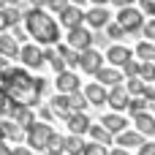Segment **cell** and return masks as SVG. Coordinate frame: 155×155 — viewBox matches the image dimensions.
I'll return each mask as SVG.
<instances>
[{"instance_id": "6da1fadb", "label": "cell", "mask_w": 155, "mask_h": 155, "mask_svg": "<svg viewBox=\"0 0 155 155\" xmlns=\"http://www.w3.org/2000/svg\"><path fill=\"white\" fill-rule=\"evenodd\" d=\"M0 87L8 98V104L14 106H35L41 101V93H44V79H35L30 76L25 68H5L0 74Z\"/></svg>"}, {"instance_id": "7a4b0ae2", "label": "cell", "mask_w": 155, "mask_h": 155, "mask_svg": "<svg viewBox=\"0 0 155 155\" xmlns=\"http://www.w3.org/2000/svg\"><path fill=\"white\" fill-rule=\"evenodd\" d=\"M25 27H27L30 38H35L38 44H46V46L57 44V38H60L57 22H54L44 8H30V11H25Z\"/></svg>"}, {"instance_id": "3957f363", "label": "cell", "mask_w": 155, "mask_h": 155, "mask_svg": "<svg viewBox=\"0 0 155 155\" xmlns=\"http://www.w3.org/2000/svg\"><path fill=\"white\" fill-rule=\"evenodd\" d=\"M52 136H54V131H52L49 123H33L27 128V147L30 150H46Z\"/></svg>"}, {"instance_id": "277c9868", "label": "cell", "mask_w": 155, "mask_h": 155, "mask_svg": "<svg viewBox=\"0 0 155 155\" xmlns=\"http://www.w3.org/2000/svg\"><path fill=\"white\" fill-rule=\"evenodd\" d=\"M117 25H120L125 33H136V30H142V27H144V14H142V8H134V5L120 8V14H117Z\"/></svg>"}, {"instance_id": "5b68a950", "label": "cell", "mask_w": 155, "mask_h": 155, "mask_svg": "<svg viewBox=\"0 0 155 155\" xmlns=\"http://www.w3.org/2000/svg\"><path fill=\"white\" fill-rule=\"evenodd\" d=\"M79 68H82L84 74L95 76V74L104 68V57H101V52H98V49H84V52H79Z\"/></svg>"}, {"instance_id": "8992f818", "label": "cell", "mask_w": 155, "mask_h": 155, "mask_svg": "<svg viewBox=\"0 0 155 155\" xmlns=\"http://www.w3.org/2000/svg\"><path fill=\"white\" fill-rule=\"evenodd\" d=\"M65 41H68L65 46L84 52V49H90V41H93V35H90V30H87V27H74V30H68V38H65Z\"/></svg>"}, {"instance_id": "52a82bcc", "label": "cell", "mask_w": 155, "mask_h": 155, "mask_svg": "<svg viewBox=\"0 0 155 155\" xmlns=\"http://www.w3.org/2000/svg\"><path fill=\"white\" fill-rule=\"evenodd\" d=\"M106 60L112 63V68H123L128 60H131V49L128 46H120V44H112L106 49Z\"/></svg>"}, {"instance_id": "ba28073f", "label": "cell", "mask_w": 155, "mask_h": 155, "mask_svg": "<svg viewBox=\"0 0 155 155\" xmlns=\"http://www.w3.org/2000/svg\"><path fill=\"white\" fill-rule=\"evenodd\" d=\"M19 57H22V63H25L27 68H38V65L44 63V52H41L38 46H33V44H25V46L19 49Z\"/></svg>"}, {"instance_id": "9c48e42d", "label": "cell", "mask_w": 155, "mask_h": 155, "mask_svg": "<svg viewBox=\"0 0 155 155\" xmlns=\"http://www.w3.org/2000/svg\"><path fill=\"white\" fill-rule=\"evenodd\" d=\"M60 22H63V27H65V30L82 27V22H84V14L79 11V5H68V8L60 14Z\"/></svg>"}, {"instance_id": "30bf717a", "label": "cell", "mask_w": 155, "mask_h": 155, "mask_svg": "<svg viewBox=\"0 0 155 155\" xmlns=\"http://www.w3.org/2000/svg\"><path fill=\"white\" fill-rule=\"evenodd\" d=\"M5 109H8L11 114H14V123H16L19 128H25V131H27V128H30V125L35 123V117H33V112H30L27 106H14V104H8Z\"/></svg>"}, {"instance_id": "8fae6325", "label": "cell", "mask_w": 155, "mask_h": 155, "mask_svg": "<svg viewBox=\"0 0 155 155\" xmlns=\"http://www.w3.org/2000/svg\"><path fill=\"white\" fill-rule=\"evenodd\" d=\"M57 90H60L63 95L79 93V79H76V74H71V71H63V74H57Z\"/></svg>"}, {"instance_id": "7c38bea8", "label": "cell", "mask_w": 155, "mask_h": 155, "mask_svg": "<svg viewBox=\"0 0 155 155\" xmlns=\"http://www.w3.org/2000/svg\"><path fill=\"white\" fill-rule=\"evenodd\" d=\"M109 19H112V14H109L106 8H101V5L90 8V14H84V22H87L90 27H106Z\"/></svg>"}, {"instance_id": "4fadbf2b", "label": "cell", "mask_w": 155, "mask_h": 155, "mask_svg": "<svg viewBox=\"0 0 155 155\" xmlns=\"http://www.w3.org/2000/svg\"><path fill=\"white\" fill-rule=\"evenodd\" d=\"M68 128H71L74 136H82V134L90 131V117H87L84 112H74V114L68 117Z\"/></svg>"}, {"instance_id": "5bb4252c", "label": "cell", "mask_w": 155, "mask_h": 155, "mask_svg": "<svg viewBox=\"0 0 155 155\" xmlns=\"http://www.w3.org/2000/svg\"><path fill=\"white\" fill-rule=\"evenodd\" d=\"M134 131H139L142 136H147V134H155V114L150 112H142V114H134Z\"/></svg>"}, {"instance_id": "9a60e30c", "label": "cell", "mask_w": 155, "mask_h": 155, "mask_svg": "<svg viewBox=\"0 0 155 155\" xmlns=\"http://www.w3.org/2000/svg\"><path fill=\"white\" fill-rule=\"evenodd\" d=\"M106 101L112 104V109H128V101H131V95H128V90L125 87H112L109 90V95H106Z\"/></svg>"}, {"instance_id": "2e32d148", "label": "cell", "mask_w": 155, "mask_h": 155, "mask_svg": "<svg viewBox=\"0 0 155 155\" xmlns=\"http://www.w3.org/2000/svg\"><path fill=\"white\" fill-rule=\"evenodd\" d=\"M19 16H22V11H19L16 5H3V8H0V30L16 27V25H19Z\"/></svg>"}, {"instance_id": "e0dca14e", "label": "cell", "mask_w": 155, "mask_h": 155, "mask_svg": "<svg viewBox=\"0 0 155 155\" xmlns=\"http://www.w3.org/2000/svg\"><path fill=\"white\" fill-rule=\"evenodd\" d=\"M95 82H98V84H109V87H117V84L123 82V74H120L117 68H106V65H104V68L95 74Z\"/></svg>"}, {"instance_id": "ac0fdd59", "label": "cell", "mask_w": 155, "mask_h": 155, "mask_svg": "<svg viewBox=\"0 0 155 155\" xmlns=\"http://www.w3.org/2000/svg\"><path fill=\"white\" fill-rule=\"evenodd\" d=\"M106 90H104V84H98V82H90L87 87H84V98H87V104H106Z\"/></svg>"}, {"instance_id": "d6986e66", "label": "cell", "mask_w": 155, "mask_h": 155, "mask_svg": "<svg viewBox=\"0 0 155 155\" xmlns=\"http://www.w3.org/2000/svg\"><path fill=\"white\" fill-rule=\"evenodd\" d=\"M101 125H104L112 136H120V134L125 131V125H128V123H125V117H120V114H106V117L101 120Z\"/></svg>"}, {"instance_id": "ffe728a7", "label": "cell", "mask_w": 155, "mask_h": 155, "mask_svg": "<svg viewBox=\"0 0 155 155\" xmlns=\"http://www.w3.org/2000/svg\"><path fill=\"white\" fill-rule=\"evenodd\" d=\"M117 144H120L123 150H128V147H142V144H144V136H142L139 131H123V134L117 136Z\"/></svg>"}, {"instance_id": "44dd1931", "label": "cell", "mask_w": 155, "mask_h": 155, "mask_svg": "<svg viewBox=\"0 0 155 155\" xmlns=\"http://www.w3.org/2000/svg\"><path fill=\"white\" fill-rule=\"evenodd\" d=\"M52 112H54L57 117L68 120V117L74 114V109H71V101H68V95H57V98H52Z\"/></svg>"}, {"instance_id": "7402d4cb", "label": "cell", "mask_w": 155, "mask_h": 155, "mask_svg": "<svg viewBox=\"0 0 155 155\" xmlns=\"http://www.w3.org/2000/svg\"><path fill=\"white\" fill-rule=\"evenodd\" d=\"M3 139L19 142V139H22V128H19L14 120H0V142H3Z\"/></svg>"}, {"instance_id": "603a6c76", "label": "cell", "mask_w": 155, "mask_h": 155, "mask_svg": "<svg viewBox=\"0 0 155 155\" xmlns=\"http://www.w3.org/2000/svg\"><path fill=\"white\" fill-rule=\"evenodd\" d=\"M0 54H3L5 60L19 54V46H16V38H14V35H5V33H0Z\"/></svg>"}, {"instance_id": "cb8c5ba5", "label": "cell", "mask_w": 155, "mask_h": 155, "mask_svg": "<svg viewBox=\"0 0 155 155\" xmlns=\"http://www.w3.org/2000/svg\"><path fill=\"white\" fill-rule=\"evenodd\" d=\"M136 57H139L142 63H155V44L153 41H142V44L136 46Z\"/></svg>"}, {"instance_id": "d4e9b609", "label": "cell", "mask_w": 155, "mask_h": 155, "mask_svg": "<svg viewBox=\"0 0 155 155\" xmlns=\"http://www.w3.org/2000/svg\"><path fill=\"white\" fill-rule=\"evenodd\" d=\"M65 153L68 155H82L84 153V142H82V136H65Z\"/></svg>"}, {"instance_id": "484cf974", "label": "cell", "mask_w": 155, "mask_h": 155, "mask_svg": "<svg viewBox=\"0 0 155 155\" xmlns=\"http://www.w3.org/2000/svg\"><path fill=\"white\" fill-rule=\"evenodd\" d=\"M63 60H65V65L68 68H76L79 65V52L76 49H71V46H60V52H57Z\"/></svg>"}, {"instance_id": "4316f807", "label": "cell", "mask_w": 155, "mask_h": 155, "mask_svg": "<svg viewBox=\"0 0 155 155\" xmlns=\"http://www.w3.org/2000/svg\"><path fill=\"white\" fill-rule=\"evenodd\" d=\"M144 87H147V82H144L142 76H131V79H128V84H125L128 95H134V98H136V95H142V93H144Z\"/></svg>"}, {"instance_id": "83f0119b", "label": "cell", "mask_w": 155, "mask_h": 155, "mask_svg": "<svg viewBox=\"0 0 155 155\" xmlns=\"http://www.w3.org/2000/svg\"><path fill=\"white\" fill-rule=\"evenodd\" d=\"M90 136H93L98 144H109V142H112V134H109L104 125H90Z\"/></svg>"}, {"instance_id": "f1b7e54d", "label": "cell", "mask_w": 155, "mask_h": 155, "mask_svg": "<svg viewBox=\"0 0 155 155\" xmlns=\"http://www.w3.org/2000/svg\"><path fill=\"white\" fill-rule=\"evenodd\" d=\"M68 101H71V109H74V112H84V106H87L84 93H71V95H68Z\"/></svg>"}, {"instance_id": "f546056e", "label": "cell", "mask_w": 155, "mask_h": 155, "mask_svg": "<svg viewBox=\"0 0 155 155\" xmlns=\"http://www.w3.org/2000/svg\"><path fill=\"white\" fill-rule=\"evenodd\" d=\"M147 106H150V104H147L142 95H136V98H131V101H128V109H131V114H142V112H147Z\"/></svg>"}, {"instance_id": "4dcf8cb0", "label": "cell", "mask_w": 155, "mask_h": 155, "mask_svg": "<svg viewBox=\"0 0 155 155\" xmlns=\"http://www.w3.org/2000/svg\"><path fill=\"white\" fill-rule=\"evenodd\" d=\"M82 155H109V147L98 144V142H90V144H84V153Z\"/></svg>"}, {"instance_id": "1f68e13d", "label": "cell", "mask_w": 155, "mask_h": 155, "mask_svg": "<svg viewBox=\"0 0 155 155\" xmlns=\"http://www.w3.org/2000/svg\"><path fill=\"white\" fill-rule=\"evenodd\" d=\"M139 76H142L144 82H155V63H142Z\"/></svg>"}, {"instance_id": "d6a6232c", "label": "cell", "mask_w": 155, "mask_h": 155, "mask_svg": "<svg viewBox=\"0 0 155 155\" xmlns=\"http://www.w3.org/2000/svg\"><path fill=\"white\" fill-rule=\"evenodd\" d=\"M139 68H142V63H139V60H134V57H131V60H128V63H125V65H123V74H125V76H128V79H131V76H139Z\"/></svg>"}, {"instance_id": "836d02e7", "label": "cell", "mask_w": 155, "mask_h": 155, "mask_svg": "<svg viewBox=\"0 0 155 155\" xmlns=\"http://www.w3.org/2000/svg\"><path fill=\"white\" fill-rule=\"evenodd\" d=\"M106 35H109V38H123V35H125V30H123L117 22H109V25H106Z\"/></svg>"}, {"instance_id": "e575fe53", "label": "cell", "mask_w": 155, "mask_h": 155, "mask_svg": "<svg viewBox=\"0 0 155 155\" xmlns=\"http://www.w3.org/2000/svg\"><path fill=\"white\" fill-rule=\"evenodd\" d=\"M142 33H144V38H150V41L155 44V19H150V22H144Z\"/></svg>"}, {"instance_id": "d590c367", "label": "cell", "mask_w": 155, "mask_h": 155, "mask_svg": "<svg viewBox=\"0 0 155 155\" xmlns=\"http://www.w3.org/2000/svg\"><path fill=\"white\" fill-rule=\"evenodd\" d=\"M49 63H52V68H54L57 74H63V71H65V60H63L60 54H54V57H49Z\"/></svg>"}, {"instance_id": "8d00e7d4", "label": "cell", "mask_w": 155, "mask_h": 155, "mask_svg": "<svg viewBox=\"0 0 155 155\" xmlns=\"http://www.w3.org/2000/svg\"><path fill=\"white\" fill-rule=\"evenodd\" d=\"M139 3H142V14L155 16V0H139Z\"/></svg>"}, {"instance_id": "74e56055", "label": "cell", "mask_w": 155, "mask_h": 155, "mask_svg": "<svg viewBox=\"0 0 155 155\" xmlns=\"http://www.w3.org/2000/svg\"><path fill=\"white\" fill-rule=\"evenodd\" d=\"M49 8L57 11V14H63V11L68 8V0H49Z\"/></svg>"}, {"instance_id": "f35d334b", "label": "cell", "mask_w": 155, "mask_h": 155, "mask_svg": "<svg viewBox=\"0 0 155 155\" xmlns=\"http://www.w3.org/2000/svg\"><path fill=\"white\" fill-rule=\"evenodd\" d=\"M142 98L153 106V104H155V87H150V84H147V87H144V93H142Z\"/></svg>"}, {"instance_id": "ab89813d", "label": "cell", "mask_w": 155, "mask_h": 155, "mask_svg": "<svg viewBox=\"0 0 155 155\" xmlns=\"http://www.w3.org/2000/svg\"><path fill=\"white\" fill-rule=\"evenodd\" d=\"M139 155H155V144H147V142H144V144L139 147Z\"/></svg>"}, {"instance_id": "60d3db41", "label": "cell", "mask_w": 155, "mask_h": 155, "mask_svg": "<svg viewBox=\"0 0 155 155\" xmlns=\"http://www.w3.org/2000/svg\"><path fill=\"white\" fill-rule=\"evenodd\" d=\"M11 155H33L30 147H11Z\"/></svg>"}, {"instance_id": "b9f144b4", "label": "cell", "mask_w": 155, "mask_h": 155, "mask_svg": "<svg viewBox=\"0 0 155 155\" xmlns=\"http://www.w3.org/2000/svg\"><path fill=\"white\" fill-rule=\"evenodd\" d=\"M52 117H54V112H52V109H41V120H44V123H49Z\"/></svg>"}, {"instance_id": "7bdbcfd3", "label": "cell", "mask_w": 155, "mask_h": 155, "mask_svg": "<svg viewBox=\"0 0 155 155\" xmlns=\"http://www.w3.org/2000/svg\"><path fill=\"white\" fill-rule=\"evenodd\" d=\"M117 8H128V5H134V0H112Z\"/></svg>"}, {"instance_id": "ee69618b", "label": "cell", "mask_w": 155, "mask_h": 155, "mask_svg": "<svg viewBox=\"0 0 155 155\" xmlns=\"http://www.w3.org/2000/svg\"><path fill=\"white\" fill-rule=\"evenodd\" d=\"M5 106H8V98H5V93H3V87H0V114H3Z\"/></svg>"}, {"instance_id": "f6af8a7d", "label": "cell", "mask_w": 155, "mask_h": 155, "mask_svg": "<svg viewBox=\"0 0 155 155\" xmlns=\"http://www.w3.org/2000/svg\"><path fill=\"white\" fill-rule=\"evenodd\" d=\"M33 3V8H44V5H49V0H30Z\"/></svg>"}, {"instance_id": "bcb514c9", "label": "cell", "mask_w": 155, "mask_h": 155, "mask_svg": "<svg viewBox=\"0 0 155 155\" xmlns=\"http://www.w3.org/2000/svg\"><path fill=\"white\" fill-rule=\"evenodd\" d=\"M0 155H11V147H5V142H0Z\"/></svg>"}, {"instance_id": "7dc6e473", "label": "cell", "mask_w": 155, "mask_h": 155, "mask_svg": "<svg viewBox=\"0 0 155 155\" xmlns=\"http://www.w3.org/2000/svg\"><path fill=\"white\" fill-rule=\"evenodd\" d=\"M5 68H8V60H5V57H3V54H0V74H3V71H5Z\"/></svg>"}, {"instance_id": "c3c4849f", "label": "cell", "mask_w": 155, "mask_h": 155, "mask_svg": "<svg viewBox=\"0 0 155 155\" xmlns=\"http://www.w3.org/2000/svg\"><path fill=\"white\" fill-rule=\"evenodd\" d=\"M112 155H128V150H123V147H120V150H112Z\"/></svg>"}, {"instance_id": "681fc988", "label": "cell", "mask_w": 155, "mask_h": 155, "mask_svg": "<svg viewBox=\"0 0 155 155\" xmlns=\"http://www.w3.org/2000/svg\"><path fill=\"white\" fill-rule=\"evenodd\" d=\"M3 3H5V5H19L22 0H3Z\"/></svg>"}, {"instance_id": "f907efd6", "label": "cell", "mask_w": 155, "mask_h": 155, "mask_svg": "<svg viewBox=\"0 0 155 155\" xmlns=\"http://www.w3.org/2000/svg\"><path fill=\"white\" fill-rule=\"evenodd\" d=\"M95 5H104V3H112V0H93Z\"/></svg>"}, {"instance_id": "816d5d0a", "label": "cell", "mask_w": 155, "mask_h": 155, "mask_svg": "<svg viewBox=\"0 0 155 155\" xmlns=\"http://www.w3.org/2000/svg\"><path fill=\"white\" fill-rule=\"evenodd\" d=\"M71 3H74V5H82V3H87V0H71Z\"/></svg>"}, {"instance_id": "f5cc1de1", "label": "cell", "mask_w": 155, "mask_h": 155, "mask_svg": "<svg viewBox=\"0 0 155 155\" xmlns=\"http://www.w3.org/2000/svg\"><path fill=\"white\" fill-rule=\"evenodd\" d=\"M153 114H155V104H153Z\"/></svg>"}]
</instances>
